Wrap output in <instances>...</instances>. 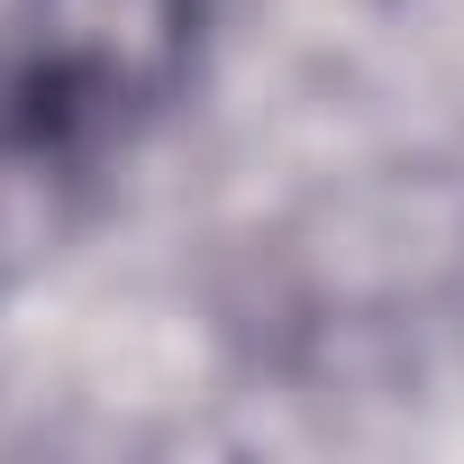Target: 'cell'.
<instances>
[{
    "label": "cell",
    "instance_id": "obj_1",
    "mask_svg": "<svg viewBox=\"0 0 464 464\" xmlns=\"http://www.w3.org/2000/svg\"><path fill=\"white\" fill-rule=\"evenodd\" d=\"M209 0H0V256H37L191 92Z\"/></svg>",
    "mask_w": 464,
    "mask_h": 464
}]
</instances>
